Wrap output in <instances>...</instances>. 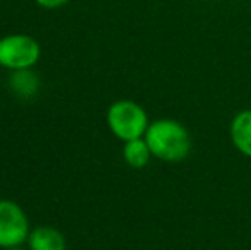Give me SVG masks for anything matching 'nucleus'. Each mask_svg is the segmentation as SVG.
Returning a JSON list of instances; mask_svg holds the SVG:
<instances>
[{
    "instance_id": "6",
    "label": "nucleus",
    "mask_w": 251,
    "mask_h": 250,
    "mask_svg": "<svg viewBox=\"0 0 251 250\" xmlns=\"http://www.w3.org/2000/svg\"><path fill=\"white\" fill-rule=\"evenodd\" d=\"M31 250H65L67 242L62 231L51 226H38L27 237Z\"/></svg>"
},
{
    "instance_id": "1",
    "label": "nucleus",
    "mask_w": 251,
    "mask_h": 250,
    "mask_svg": "<svg viewBox=\"0 0 251 250\" xmlns=\"http://www.w3.org/2000/svg\"><path fill=\"white\" fill-rule=\"evenodd\" d=\"M144 139L154 158L166 163L183 161L192 151V137L186 127L171 118H159L149 124Z\"/></svg>"
},
{
    "instance_id": "5",
    "label": "nucleus",
    "mask_w": 251,
    "mask_h": 250,
    "mask_svg": "<svg viewBox=\"0 0 251 250\" xmlns=\"http://www.w3.org/2000/svg\"><path fill=\"white\" fill-rule=\"evenodd\" d=\"M229 134L236 149L251 158V110H243L234 115Z\"/></svg>"
},
{
    "instance_id": "10",
    "label": "nucleus",
    "mask_w": 251,
    "mask_h": 250,
    "mask_svg": "<svg viewBox=\"0 0 251 250\" xmlns=\"http://www.w3.org/2000/svg\"><path fill=\"white\" fill-rule=\"evenodd\" d=\"M2 250H21L19 247H12V249H2Z\"/></svg>"
},
{
    "instance_id": "3",
    "label": "nucleus",
    "mask_w": 251,
    "mask_h": 250,
    "mask_svg": "<svg viewBox=\"0 0 251 250\" xmlns=\"http://www.w3.org/2000/svg\"><path fill=\"white\" fill-rule=\"evenodd\" d=\"M41 57V47L29 34H9L0 38V67L9 70L31 69Z\"/></svg>"
},
{
    "instance_id": "8",
    "label": "nucleus",
    "mask_w": 251,
    "mask_h": 250,
    "mask_svg": "<svg viewBox=\"0 0 251 250\" xmlns=\"http://www.w3.org/2000/svg\"><path fill=\"white\" fill-rule=\"evenodd\" d=\"M10 86H12V89L16 91V93H19L21 96H31V94H34L38 89V79L29 69L12 70Z\"/></svg>"
},
{
    "instance_id": "7",
    "label": "nucleus",
    "mask_w": 251,
    "mask_h": 250,
    "mask_svg": "<svg viewBox=\"0 0 251 250\" xmlns=\"http://www.w3.org/2000/svg\"><path fill=\"white\" fill-rule=\"evenodd\" d=\"M151 158H152L151 147L144 137L126 140L125 146H123V160H125V163L128 167L135 168V170L147 167Z\"/></svg>"
},
{
    "instance_id": "9",
    "label": "nucleus",
    "mask_w": 251,
    "mask_h": 250,
    "mask_svg": "<svg viewBox=\"0 0 251 250\" xmlns=\"http://www.w3.org/2000/svg\"><path fill=\"white\" fill-rule=\"evenodd\" d=\"M34 2L43 7V9H58V7L65 5L69 0H34Z\"/></svg>"
},
{
    "instance_id": "2",
    "label": "nucleus",
    "mask_w": 251,
    "mask_h": 250,
    "mask_svg": "<svg viewBox=\"0 0 251 250\" xmlns=\"http://www.w3.org/2000/svg\"><path fill=\"white\" fill-rule=\"evenodd\" d=\"M106 122L113 136L123 142L144 137L149 127L146 110L139 103L130 100H118L109 105Z\"/></svg>"
},
{
    "instance_id": "4",
    "label": "nucleus",
    "mask_w": 251,
    "mask_h": 250,
    "mask_svg": "<svg viewBox=\"0 0 251 250\" xmlns=\"http://www.w3.org/2000/svg\"><path fill=\"white\" fill-rule=\"evenodd\" d=\"M29 233V221L23 207L12 200H0V249L19 247Z\"/></svg>"
}]
</instances>
